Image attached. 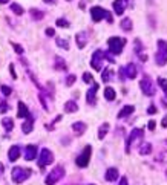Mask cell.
<instances>
[{
  "instance_id": "obj_1",
  "label": "cell",
  "mask_w": 167,
  "mask_h": 185,
  "mask_svg": "<svg viewBox=\"0 0 167 185\" xmlns=\"http://www.w3.org/2000/svg\"><path fill=\"white\" fill-rule=\"evenodd\" d=\"M91 17H92V20H94L95 23L101 22L103 19H106L109 23H113V17H112L106 9H103L101 6H92V8H91Z\"/></svg>"
},
{
  "instance_id": "obj_2",
  "label": "cell",
  "mask_w": 167,
  "mask_h": 185,
  "mask_svg": "<svg viewBox=\"0 0 167 185\" xmlns=\"http://www.w3.org/2000/svg\"><path fill=\"white\" fill-rule=\"evenodd\" d=\"M29 176H31V170L29 168H23V167H14L13 168V173H11V177H13V180L16 183L25 182Z\"/></svg>"
},
{
  "instance_id": "obj_3",
  "label": "cell",
  "mask_w": 167,
  "mask_h": 185,
  "mask_svg": "<svg viewBox=\"0 0 167 185\" xmlns=\"http://www.w3.org/2000/svg\"><path fill=\"white\" fill-rule=\"evenodd\" d=\"M91 155H92V147L91 145H86L83 148V151L75 158V164L80 167V168H84L89 165V161H91Z\"/></svg>"
},
{
  "instance_id": "obj_4",
  "label": "cell",
  "mask_w": 167,
  "mask_h": 185,
  "mask_svg": "<svg viewBox=\"0 0 167 185\" xmlns=\"http://www.w3.org/2000/svg\"><path fill=\"white\" fill-rule=\"evenodd\" d=\"M63 174H65V168L61 167V165H57V167H54L52 168V171L46 176V185H55L61 177H63Z\"/></svg>"
},
{
  "instance_id": "obj_5",
  "label": "cell",
  "mask_w": 167,
  "mask_h": 185,
  "mask_svg": "<svg viewBox=\"0 0 167 185\" xmlns=\"http://www.w3.org/2000/svg\"><path fill=\"white\" fill-rule=\"evenodd\" d=\"M107 44H109V49L112 54L118 55L121 51H123V46L126 44V40L124 38H120V37H110L107 40Z\"/></svg>"
},
{
  "instance_id": "obj_6",
  "label": "cell",
  "mask_w": 167,
  "mask_h": 185,
  "mask_svg": "<svg viewBox=\"0 0 167 185\" xmlns=\"http://www.w3.org/2000/svg\"><path fill=\"white\" fill-rule=\"evenodd\" d=\"M139 87H141V90H143V94L147 95V97H153L155 92H156V89L153 87V83H152V80H150L149 76H144V78L139 81Z\"/></svg>"
},
{
  "instance_id": "obj_7",
  "label": "cell",
  "mask_w": 167,
  "mask_h": 185,
  "mask_svg": "<svg viewBox=\"0 0 167 185\" xmlns=\"http://www.w3.org/2000/svg\"><path fill=\"white\" fill-rule=\"evenodd\" d=\"M52 162H54V155H52V151H49L48 148H42L40 158H39L40 167L43 168V167H46V165H49V164H52Z\"/></svg>"
},
{
  "instance_id": "obj_8",
  "label": "cell",
  "mask_w": 167,
  "mask_h": 185,
  "mask_svg": "<svg viewBox=\"0 0 167 185\" xmlns=\"http://www.w3.org/2000/svg\"><path fill=\"white\" fill-rule=\"evenodd\" d=\"M143 135H144V130H143V129H133V130L130 132V135H129V138H127V142H126V153L130 151L132 142H135L136 139H141Z\"/></svg>"
},
{
  "instance_id": "obj_9",
  "label": "cell",
  "mask_w": 167,
  "mask_h": 185,
  "mask_svg": "<svg viewBox=\"0 0 167 185\" xmlns=\"http://www.w3.org/2000/svg\"><path fill=\"white\" fill-rule=\"evenodd\" d=\"M136 72H138V70H136V67H135L133 63H129L126 67H121V69H120L121 76H123V78L127 76V78H130V80H133V78L136 76Z\"/></svg>"
},
{
  "instance_id": "obj_10",
  "label": "cell",
  "mask_w": 167,
  "mask_h": 185,
  "mask_svg": "<svg viewBox=\"0 0 167 185\" xmlns=\"http://www.w3.org/2000/svg\"><path fill=\"white\" fill-rule=\"evenodd\" d=\"M103 58H104V52L103 51H95L94 55H92V61H91V66L95 69V70H101V63H103Z\"/></svg>"
},
{
  "instance_id": "obj_11",
  "label": "cell",
  "mask_w": 167,
  "mask_h": 185,
  "mask_svg": "<svg viewBox=\"0 0 167 185\" xmlns=\"http://www.w3.org/2000/svg\"><path fill=\"white\" fill-rule=\"evenodd\" d=\"M35 158H37V147L32 145V144L26 145L25 147V159L26 161H34Z\"/></svg>"
},
{
  "instance_id": "obj_12",
  "label": "cell",
  "mask_w": 167,
  "mask_h": 185,
  "mask_svg": "<svg viewBox=\"0 0 167 185\" xmlns=\"http://www.w3.org/2000/svg\"><path fill=\"white\" fill-rule=\"evenodd\" d=\"M97 90H98V84L95 83V84L86 92V100H87V103H89L91 106L95 104V100H97V98H95V94H97Z\"/></svg>"
},
{
  "instance_id": "obj_13",
  "label": "cell",
  "mask_w": 167,
  "mask_h": 185,
  "mask_svg": "<svg viewBox=\"0 0 167 185\" xmlns=\"http://www.w3.org/2000/svg\"><path fill=\"white\" fill-rule=\"evenodd\" d=\"M113 11L117 16H123L126 11V0H115L113 2Z\"/></svg>"
},
{
  "instance_id": "obj_14",
  "label": "cell",
  "mask_w": 167,
  "mask_h": 185,
  "mask_svg": "<svg viewBox=\"0 0 167 185\" xmlns=\"http://www.w3.org/2000/svg\"><path fill=\"white\" fill-rule=\"evenodd\" d=\"M32 129H34V118H32L31 113H29V115L26 116V121H25L23 126H22V130H23V133H31Z\"/></svg>"
},
{
  "instance_id": "obj_15",
  "label": "cell",
  "mask_w": 167,
  "mask_h": 185,
  "mask_svg": "<svg viewBox=\"0 0 167 185\" xmlns=\"http://www.w3.org/2000/svg\"><path fill=\"white\" fill-rule=\"evenodd\" d=\"M72 130H74V133H75L77 136H81V135L86 132V124L81 123V121H77V123L72 124Z\"/></svg>"
},
{
  "instance_id": "obj_16",
  "label": "cell",
  "mask_w": 167,
  "mask_h": 185,
  "mask_svg": "<svg viewBox=\"0 0 167 185\" xmlns=\"http://www.w3.org/2000/svg\"><path fill=\"white\" fill-rule=\"evenodd\" d=\"M8 158H9L11 162L17 161V159L20 158V147H19V145H13V147L9 148V151H8Z\"/></svg>"
},
{
  "instance_id": "obj_17",
  "label": "cell",
  "mask_w": 167,
  "mask_h": 185,
  "mask_svg": "<svg viewBox=\"0 0 167 185\" xmlns=\"http://www.w3.org/2000/svg\"><path fill=\"white\" fill-rule=\"evenodd\" d=\"M104 179H106L107 182H113V180H117V179H118V170H117L115 167L107 168V171H106V174H104Z\"/></svg>"
},
{
  "instance_id": "obj_18",
  "label": "cell",
  "mask_w": 167,
  "mask_h": 185,
  "mask_svg": "<svg viewBox=\"0 0 167 185\" xmlns=\"http://www.w3.org/2000/svg\"><path fill=\"white\" fill-rule=\"evenodd\" d=\"M75 41H77V46H78V48H84L86 43H87V35H86V32H78V34L75 35Z\"/></svg>"
},
{
  "instance_id": "obj_19",
  "label": "cell",
  "mask_w": 167,
  "mask_h": 185,
  "mask_svg": "<svg viewBox=\"0 0 167 185\" xmlns=\"http://www.w3.org/2000/svg\"><path fill=\"white\" fill-rule=\"evenodd\" d=\"M77 110H78V106H77L75 101H72V100L66 101V104H65V112L66 113H75Z\"/></svg>"
},
{
  "instance_id": "obj_20",
  "label": "cell",
  "mask_w": 167,
  "mask_h": 185,
  "mask_svg": "<svg viewBox=\"0 0 167 185\" xmlns=\"http://www.w3.org/2000/svg\"><path fill=\"white\" fill-rule=\"evenodd\" d=\"M28 115H29L28 106H26L23 101H20V103H19V112H17V116H19V118H26Z\"/></svg>"
},
{
  "instance_id": "obj_21",
  "label": "cell",
  "mask_w": 167,
  "mask_h": 185,
  "mask_svg": "<svg viewBox=\"0 0 167 185\" xmlns=\"http://www.w3.org/2000/svg\"><path fill=\"white\" fill-rule=\"evenodd\" d=\"M132 112H135V107H133V106H124V107L120 110L118 118H126V116L132 115Z\"/></svg>"
},
{
  "instance_id": "obj_22",
  "label": "cell",
  "mask_w": 167,
  "mask_h": 185,
  "mask_svg": "<svg viewBox=\"0 0 167 185\" xmlns=\"http://www.w3.org/2000/svg\"><path fill=\"white\" fill-rule=\"evenodd\" d=\"M156 64H159V66H165V49H159V52L156 54Z\"/></svg>"
},
{
  "instance_id": "obj_23",
  "label": "cell",
  "mask_w": 167,
  "mask_h": 185,
  "mask_svg": "<svg viewBox=\"0 0 167 185\" xmlns=\"http://www.w3.org/2000/svg\"><path fill=\"white\" fill-rule=\"evenodd\" d=\"M109 129H110V126H109L107 123H103V124L98 127V139H104V136H106V133L109 132Z\"/></svg>"
},
{
  "instance_id": "obj_24",
  "label": "cell",
  "mask_w": 167,
  "mask_h": 185,
  "mask_svg": "<svg viewBox=\"0 0 167 185\" xmlns=\"http://www.w3.org/2000/svg\"><path fill=\"white\" fill-rule=\"evenodd\" d=\"M120 26H121V29H124L126 32H129V31H132V20H130L129 17H124V19L121 20Z\"/></svg>"
},
{
  "instance_id": "obj_25",
  "label": "cell",
  "mask_w": 167,
  "mask_h": 185,
  "mask_svg": "<svg viewBox=\"0 0 167 185\" xmlns=\"http://www.w3.org/2000/svg\"><path fill=\"white\" fill-rule=\"evenodd\" d=\"M115 97H117V94H115V90H113L112 87H106V89H104V98H106L107 101H113Z\"/></svg>"
},
{
  "instance_id": "obj_26",
  "label": "cell",
  "mask_w": 167,
  "mask_h": 185,
  "mask_svg": "<svg viewBox=\"0 0 167 185\" xmlns=\"http://www.w3.org/2000/svg\"><path fill=\"white\" fill-rule=\"evenodd\" d=\"M2 124H3V129H5L6 132H11V130L14 129V121H13L11 118H3Z\"/></svg>"
},
{
  "instance_id": "obj_27",
  "label": "cell",
  "mask_w": 167,
  "mask_h": 185,
  "mask_svg": "<svg viewBox=\"0 0 167 185\" xmlns=\"http://www.w3.org/2000/svg\"><path fill=\"white\" fill-rule=\"evenodd\" d=\"M150 153H152V144L146 142V144H143V145L139 147V155L146 156V155H150Z\"/></svg>"
},
{
  "instance_id": "obj_28",
  "label": "cell",
  "mask_w": 167,
  "mask_h": 185,
  "mask_svg": "<svg viewBox=\"0 0 167 185\" xmlns=\"http://www.w3.org/2000/svg\"><path fill=\"white\" fill-rule=\"evenodd\" d=\"M9 8H11V11H13L14 14H17V16H23V14H25V9H23L19 3H11Z\"/></svg>"
},
{
  "instance_id": "obj_29",
  "label": "cell",
  "mask_w": 167,
  "mask_h": 185,
  "mask_svg": "<svg viewBox=\"0 0 167 185\" xmlns=\"http://www.w3.org/2000/svg\"><path fill=\"white\" fill-rule=\"evenodd\" d=\"M55 43H57V46L63 48L65 51H69V41H68V38H57Z\"/></svg>"
},
{
  "instance_id": "obj_30",
  "label": "cell",
  "mask_w": 167,
  "mask_h": 185,
  "mask_svg": "<svg viewBox=\"0 0 167 185\" xmlns=\"http://www.w3.org/2000/svg\"><path fill=\"white\" fill-rule=\"evenodd\" d=\"M31 14H32V19H35V20H42V19L45 17V14H43L42 11L35 9V8H32V9H31Z\"/></svg>"
},
{
  "instance_id": "obj_31",
  "label": "cell",
  "mask_w": 167,
  "mask_h": 185,
  "mask_svg": "<svg viewBox=\"0 0 167 185\" xmlns=\"http://www.w3.org/2000/svg\"><path fill=\"white\" fill-rule=\"evenodd\" d=\"M55 61H57L55 67H57L58 70H66V64H65V60H63V58H60V57H55Z\"/></svg>"
},
{
  "instance_id": "obj_32",
  "label": "cell",
  "mask_w": 167,
  "mask_h": 185,
  "mask_svg": "<svg viewBox=\"0 0 167 185\" xmlns=\"http://www.w3.org/2000/svg\"><path fill=\"white\" fill-rule=\"evenodd\" d=\"M110 75H112V70H110V67H107V69L103 70V76H101V80H103L104 83H107L109 78H110Z\"/></svg>"
},
{
  "instance_id": "obj_33",
  "label": "cell",
  "mask_w": 167,
  "mask_h": 185,
  "mask_svg": "<svg viewBox=\"0 0 167 185\" xmlns=\"http://www.w3.org/2000/svg\"><path fill=\"white\" fill-rule=\"evenodd\" d=\"M57 26H60V28H69L71 25H69V22L66 19H58L57 20Z\"/></svg>"
},
{
  "instance_id": "obj_34",
  "label": "cell",
  "mask_w": 167,
  "mask_h": 185,
  "mask_svg": "<svg viewBox=\"0 0 167 185\" xmlns=\"http://www.w3.org/2000/svg\"><path fill=\"white\" fill-rule=\"evenodd\" d=\"M0 90H2V94H3L5 97H9L11 92H13V89H11L9 86H2V87H0Z\"/></svg>"
},
{
  "instance_id": "obj_35",
  "label": "cell",
  "mask_w": 167,
  "mask_h": 185,
  "mask_svg": "<svg viewBox=\"0 0 167 185\" xmlns=\"http://www.w3.org/2000/svg\"><path fill=\"white\" fill-rule=\"evenodd\" d=\"M75 80H77L75 75H68V78H66V86H72V84L75 83Z\"/></svg>"
},
{
  "instance_id": "obj_36",
  "label": "cell",
  "mask_w": 167,
  "mask_h": 185,
  "mask_svg": "<svg viewBox=\"0 0 167 185\" xmlns=\"http://www.w3.org/2000/svg\"><path fill=\"white\" fill-rule=\"evenodd\" d=\"M83 81H84V83H92V81H94V80H92V75H91L89 72H84V73H83Z\"/></svg>"
},
{
  "instance_id": "obj_37",
  "label": "cell",
  "mask_w": 167,
  "mask_h": 185,
  "mask_svg": "<svg viewBox=\"0 0 167 185\" xmlns=\"http://www.w3.org/2000/svg\"><path fill=\"white\" fill-rule=\"evenodd\" d=\"M11 44H13V48L16 49V52H17V54H23V51H25V49H23L20 44H17V43H13V41H11Z\"/></svg>"
},
{
  "instance_id": "obj_38",
  "label": "cell",
  "mask_w": 167,
  "mask_h": 185,
  "mask_svg": "<svg viewBox=\"0 0 167 185\" xmlns=\"http://www.w3.org/2000/svg\"><path fill=\"white\" fill-rule=\"evenodd\" d=\"M158 84L161 86V89H162L164 92L167 90V87H165V86H167V84H165V78H158Z\"/></svg>"
},
{
  "instance_id": "obj_39",
  "label": "cell",
  "mask_w": 167,
  "mask_h": 185,
  "mask_svg": "<svg viewBox=\"0 0 167 185\" xmlns=\"http://www.w3.org/2000/svg\"><path fill=\"white\" fill-rule=\"evenodd\" d=\"M5 112H8V104L5 101H2L0 103V113H5Z\"/></svg>"
},
{
  "instance_id": "obj_40",
  "label": "cell",
  "mask_w": 167,
  "mask_h": 185,
  "mask_svg": "<svg viewBox=\"0 0 167 185\" xmlns=\"http://www.w3.org/2000/svg\"><path fill=\"white\" fill-rule=\"evenodd\" d=\"M45 32H46V35H48V37H52V35H55V29H54V28H48Z\"/></svg>"
},
{
  "instance_id": "obj_41",
  "label": "cell",
  "mask_w": 167,
  "mask_h": 185,
  "mask_svg": "<svg viewBox=\"0 0 167 185\" xmlns=\"http://www.w3.org/2000/svg\"><path fill=\"white\" fill-rule=\"evenodd\" d=\"M9 72H11V76L16 80V78H17V75H16V69H14V64H9Z\"/></svg>"
},
{
  "instance_id": "obj_42",
  "label": "cell",
  "mask_w": 167,
  "mask_h": 185,
  "mask_svg": "<svg viewBox=\"0 0 167 185\" xmlns=\"http://www.w3.org/2000/svg\"><path fill=\"white\" fill-rule=\"evenodd\" d=\"M147 113H149V115H155V113H156V107H155V106H150V107L147 109Z\"/></svg>"
},
{
  "instance_id": "obj_43",
  "label": "cell",
  "mask_w": 167,
  "mask_h": 185,
  "mask_svg": "<svg viewBox=\"0 0 167 185\" xmlns=\"http://www.w3.org/2000/svg\"><path fill=\"white\" fill-rule=\"evenodd\" d=\"M158 48H159V49H165V41H164V40H159V41H158Z\"/></svg>"
},
{
  "instance_id": "obj_44",
  "label": "cell",
  "mask_w": 167,
  "mask_h": 185,
  "mask_svg": "<svg viewBox=\"0 0 167 185\" xmlns=\"http://www.w3.org/2000/svg\"><path fill=\"white\" fill-rule=\"evenodd\" d=\"M155 121H149V130H155Z\"/></svg>"
},
{
  "instance_id": "obj_45",
  "label": "cell",
  "mask_w": 167,
  "mask_h": 185,
  "mask_svg": "<svg viewBox=\"0 0 167 185\" xmlns=\"http://www.w3.org/2000/svg\"><path fill=\"white\" fill-rule=\"evenodd\" d=\"M120 185H127V177L123 176V177L120 179Z\"/></svg>"
},
{
  "instance_id": "obj_46",
  "label": "cell",
  "mask_w": 167,
  "mask_h": 185,
  "mask_svg": "<svg viewBox=\"0 0 167 185\" xmlns=\"http://www.w3.org/2000/svg\"><path fill=\"white\" fill-rule=\"evenodd\" d=\"M165 123H167V119H165V118H162V121H161V126H162V127H165V126H167Z\"/></svg>"
},
{
  "instance_id": "obj_47",
  "label": "cell",
  "mask_w": 167,
  "mask_h": 185,
  "mask_svg": "<svg viewBox=\"0 0 167 185\" xmlns=\"http://www.w3.org/2000/svg\"><path fill=\"white\" fill-rule=\"evenodd\" d=\"M43 2H45V3H55L57 0H43Z\"/></svg>"
},
{
  "instance_id": "obj_48",
  "label": "cell",
  "mask_w": 167,
  "mask_h": 185,
  "mask_svg": "<svg viewBox=\"0 0 167 185\" xmlns=\"http://www.w3.org/2000/svg\"><path fill=\"white\" fill-rule=\"evenodd\" d=\"M3 170H5V167H3V164H0V174L3 173Z\"/></svg>"
},
{
  "instance_id": "obj_49",
  "label": "cell",
  "mask_w": 167,
  "mask_h": 185,
  "mask_svg": "<svg viewBox=\"0 0 167 185\" xmlns=\"http://www.w3.org/2000/svg\"><path fill=\"white\" fill-rule=\"evenodd\" d=\"M9 2V0H0V3H2V5H5V3H8Z\"/></svg>"
},
{
  "instance_id": "obj_50",
  "label": "cell",
  "mask_w": 167,
  "mask_h": 185,
  "mask_svg": "<svg viewBox=\"0 0 167 185\" xmlns=\"http://www.w3.org/2000/svg\"><path fill=\"white\" fill-rule=\"evenodd\" d=\"M84 2H86V0H81V3H80V8H84Z\"/></svg>"
},
{
  "instance_id": "obj_51",
  "label": "cell",
  "mask_w": 167,
  "mask_h": 185,
  "mask_svg": "<svg viewBox=\"0 0 167 185\" xmlns=\"http://www.w3.org/2000/svg\"><path fill=\"white\" fill-rule=\"evenodd\" d=\"M89 185H94V183H89Z\"/></svg>"
}]
</instances>
